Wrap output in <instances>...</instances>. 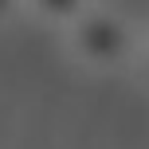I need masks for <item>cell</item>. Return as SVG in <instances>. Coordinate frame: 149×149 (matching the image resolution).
Instances as JSON below:
<instances>
[{
	"instance_id": "6da1fadb",
	"label": "cell",
	"mask_w": 149,
	"mask_h": 149,
	"mask_svg": "<svg viewBox=\"0 0 149 149\" xmlns=\"http://www.w3.org/2000/svg\"><path fill=\"white\" fill-rule=\"evenodd\" d=\"M63 39H67V55L94 74L134 71L137 51H141L137 24L126 20L118 8H106V4H94L90 12H82L63 31Z\"/></svg>"
},
{
	"instance_id": "7a4b0ae2",
	"label": "cell",
	"mask_w": 149,
	"mask_h": 149,
	"mask_svg": "<svg viewBox=\"0 0 149 149\" xmlns=\"http://www.w3.org/2000/svg\"><path fill=\"white\" fill-rule=\"evenodd\" d=\"M98 0H24V12H31L36 20L51 24V28L67 31L82 12H90Z\"/></svg>"
},
{
	"instance_id": "3957f363",
	"label": "cell",
	"mask_w": 149,
	"mask_h": 149,
	"mask_svg": "<svg viewBox=\"0 0 149 149\" xmlns=\"http://www.w3.org/2000/svg\"><path fill=\"white\" fill-rule=\"evenodd\" d=\"M134 74H137V82H141V90L149 94V43H141V51H137V63H134Z\"/></svg>"
},
{
	"instance_id": "277c9868",
	"label": "cell",
	"mask_w": 149,
	"mask_h": 149,
	"mask_svg": "<svg viewBox=\"0 0 149 149\" xmlns=\"http://www.w3.org/2000/svg\"><path fill=\"white\" fill-rule=\"evenodd\" d=\"M20 12H24V0H0V28H4L8 20H16Z\"/></svg>"
},
{
	"instance_id": "5b68a950",
	"label": "cell",
	"mask_w": 149,
	"mask_h": 149,
	"mask_svg": "<svg viewBox=\"0 0 149 149\" xmlns=\"http://www.w3.org/2000/svg\"><path fill=\"white\" fill-rule=\"evenodd\" d=\"M145 28H149V20H145Z\"/></svg>"
}]
</instances>
